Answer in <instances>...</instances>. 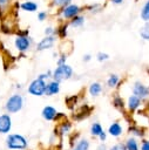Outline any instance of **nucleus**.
Segmentation results:
<instances>
[{"label": "nucleus", "instance_id": "nucleus-36", "mask_svg": "<svg viewBox=\"0 0 149 150\" xmlns=\"http://www.w3.org/2000/svg\"><path fill=\"white\" fill-rule=\"evenodd\" d=\"M106 138H107V134H106V132H104V130H103V131L99 135V139H100L101 142H104V141H106Z\"/></svg>", "mask_w": 149, "mask_h": 150}, {"label": "nucleus", "instance_id": "nucleus-1", "mask_svg": "<svg viewBox=\"0 0 149 150\" xmlns=\"http://www.w3.org/2000/svg\"><path fill=\"white\" fill-rule=\"evenodd\" d=\"M73 74H74V70H73L72 66L63 63V64L56 66V68L52 71V79L61 83L62 81H67V80L72 79Z\"/></svg>", "mask_w": 149, "mask_h": 150}, {"label": "nucleus", "instance_id": "nucleus-5", "mask_svg": "<svg viewBox=\"0 0 149 150\" xmlns=\"http://www.w3.org/2000/svg\"><path fill=\"white\" fill-rule=\"evenodd\" d=\"M14 47L19 53H26L32 48L33 39L28 34H19L14 38Z\"/></svg>", "mask_w": 149, "mask_h": 150}, {"label": "nucleus", "instance_id": "nucleus-26", "mask_svg": "<svg viewBox=\"0 0 149 150\" xmlns=\"http://www.w3.org/2000/svg\"><path fill=\"white\" fill-rule=\"evenodd\" d=\"M70 128H72L70 122H62V123H61V125H60V129H59L60 135H61V136H65L66 134H68V132H69Z\"/></svg>", "mask_w": 149, "mask_h": 150}, {"label": "nucleus", "instance_id": "nucleus-16", "mask_svg": "<svg viewBox=\"0 0 149 150\" xmlns=\"http://www.w3.org/2000/svg\"><path fill=\"white\" fill-rule=\"evenodd\" d=\"M103 7H104V6H103L102 4H100V2H92V4L86 5L83 9H86V11H87L88 13H90V14L96 15V14H99V13H101V12L103 11Z\"/></svg>", "mask_w": 149, "mask_h": 150}, {"label": "nucleus", "instance_id": "nucleus-2", "mask_svg": "<svg viewBox=\"0 0 149 150\" xmlns=\"http://www.w3.org/2000/svg\"><path fill=\"white\" fill-rule=\"evenodd\" d=\"M82 11H83V8L80 5L74 4V2H70V4H68L65 7H62V8L59 9V16H60V19L62 21H69L75 15L82 13Z\"/></svg>", "mask_w": 149, "mask_h": 150}, {"label": "nucleus", "instance_id": "nucleus-40", "mask_svg": "<svg viewBox=\"0 0 149 150\" xmlns=\"http://www.w3.org/2000/svg\"><path fill=\"white\" fill-rule=\"evenodd\" d=\"M107 1H108V0H107Z\"/></svg>", "mask_w": 149, "mask_h": 150}, {"label": "nucleus", "instance_id": "nucleus-37", "mask_svg": "<svg viewBox=\"0 0 149 150\" xmlns=\"http://www.w3.org/2000/svg\"><path fill=\"white\" fill-rule=\"evenodd\" d=\"M90 60H92V55L90 54H84L83 57H82V61L83 62H89Z\"/></svg>", "mask_w": 149, "mask_h": 150}, {"label": "nucleus", "instance_id": "nucleus-22", "mask_svg": "<svg viewBox=\"0 0 149 150\" xmlns=\"http://www.w3.org/2000/svg\"><path fill=\"white\" fill-rule=\"evenodd\" d=\"M70 2H73V0H50L49 5H50V7H53V8L60 9V8L65 7L66 5H68V4H70Z\"/></svg>", "mask_w": 149, "mask_h": 150}, {"label": "nucleus", "instance_id": "nucleus-19", "mask_svg": "<svg viewBox=\"0 0 149 150\" xmlns=\"http://www.w3.org/2000/svg\"><path fill=\"white\" fill-rule=\"evenodd\" d=\"M102 89L103 88H102V84L100 82H93L88 88V93L92 96H99L102 93Z\"/></svg>", "mask_w": 149, "mask_h": 150}, {"label": "nucleus", "instance_id": "nucleus-34", "mask_svg": "<svg viewBox=\"0 0 149 150\" xmlns=\"http://www.w3.org/2000/svg\"><path fill=\"white\" fill-rule=\"evenodd\" d=\"M109 150H127V149H126V145H124V144H122V143H117V144L113 145Z\"/></svg>", "mask_w": 149, "mask_h": 150}, {"label": "nucleus", "instance_id": "nucleus-33", "mask_svg": "<svg viewBox=\"0 0 149 150\" xmlns=\"http://www.w3.org/2000/svg\"><path fill=\"white\" fill-rule=\"evenodd\" d=\"M67 63V55L66 54H61L59 57H56V66Z\"/></svg>", "mask_w": 149, "mask_h": 150}, {"label": "nucleus", "instance_id": "nucleus-7", "mask_svg": "<svg viewBox=\"0 0 149 150\" xmlns=\"http://www.w3.org/2000/svg\"><path fill=\"white\" fill-rule=\"evenodd\" d=\"M55 42H56V35H45L35 45V49H36V52H43V50L50 49L54 47Z\"/></svg>", "mask_w": 149, "mask_h": 150}, {"label": "nucleus", "instance_id": "nucleus-28", "mask_svg": "<svg viewBox=\"0 0 149 150\" xmlns=\"http://www.w3.org/2000/svg\"><path fill=\"white\" fill-rule=\"evenodd\" d=\"M109 54L108 53H104V52H99L97 54H96V60L99 61V62H106V61H108L109 60Z\"/></svg>", "mask_w": 149, "mask_h": 150}, {"label": "nucleus", "instance_id": "nucleus-6", "mask_svg": "<svg viewBox=\"0 0 149 150\" xmlns=\"http://www.w3.org/2000/svg\"><path fill=\"white\" fill-rule=\"evenodd\" d=\"M46 84H47V81L46 80L40 79V77H36V79H34L29 83V86L27 88V91H28V94H31L33 96H38V97L39 96H42V95H45Z\"/></svg>", "mask_w": 149, "mask_h": 150}, {"label": "nucleus", "instance_id": "nucleus-38", "mask_svg": "<svg viewBox=\"0 0 149 150\" xmlns=\"http://www.w3.org/2000/svg\"><path fill=\"white\" fill-rule=\"evenodd\" d=\"M108 1H109V2H111L113 5H116V6H118V5H122L124 0H108Z\"/></svg>", "mask_w": 149, "mask_h": 150}, {"label": "nucleus", "instance_id": "nucleus-18", "mask_svg": "<svg viewBox=\"0 0 149 150\" xmlns=\"http://www.w3.org/2000/svg\"><path fill=\"white\" fill-rule=\"evenodd\" d=\"M140 19L143 22H149V0H145L140 9Z\"/></svg>", "mask_w": 149, "mask_h": 150}, {"label": "nucleus", "instance_id": "nucleus-12", "mask_svg": "<svg viewBox=\"0 0 149 150\" xmlns=\"http://www.w3.org/2000/svg\"><path fill=\"white\" fill-rule=\"evenodd\" d=\"M84 21H86V16L82 13H80V14L75 15L73 19H70L68 21V23H69V27L70 28L76 29V28H81L84 25Z\"/></svg>", "mask_w": 149, "mask_h": 150}, {"label": "nucleus", "instance_id": "nucleus-20", "mask_svg": "<svg viewBox=\"0 0 149 150\" xmlns=\"http://www.w3.org/2000/svg\"><path fill=\"white\" fill-rule=\"evenodd\" d=\"M138 34L142 40L149 42V22H143V25L140 27Z\"/></svg>", "mask_w": 149, "mask_h": 150}, {"label": "nucleus", "instance_id": "nucleus-3", "mask_svg": "<svg viewBox=\"0 0 149 150\" xmlns=\"http://www.w3.org/2000/svg\"><path fill=\"white\" fill-rule=\"evenodd\" d=\"M23 107V97L21 94H13L9 96L5 103V109L8 114L19 112Z\"/></svg>", "mask_w": 149, "mask_h": 150}, {"label": "nucleus", "instance_id": "nucleus-30", "mask_svg": "<svg viewBox=\"0 0 149 150\" xmlns=\"http://www.w3.org/2000/svg\"><path fill=\"white\" fill-rule=\"evenodd\" d=\"M43 34L45 35H56V27H53V26H47L43 30Z\"/></svg>", "mask_w": 149, "mask_h": 150}, {"label": "nucleus", "instance_id": "nucleus-27", "mask_svg": "<svg viewBox=\"0 0 149 150\" xmlns=\"http://www.w3.org/2000/svg\"><path fill=\"white\" fill-rule=\"evenodd\" d=\"M13 0H0V13L4 14L8 11V8L11 7Z\"/></svg>", "mask_w": 149, "mask_h": 150}, {"label": "nucleus", "instance_id": "nucleus-31", "mask_svg": "<svg viewBox=\"0 0 149 150\" xmlns=\"http://www.w3.org/2000/svg\"><path fill=\"white\" fill-rule=\"evenodd\" d=\"M129 131L133 134V135H135V136H138V137H143V132H142V130L140 129V128H137V127H130L129 128Z\"/></svg>", "mask_w": 149, "mask_h": 150}, {"label": "nucleus", "instance_id": "nucleus-29", "mask_svg": "<svg viewBox=\"0 0 149 150\" xmlns=\"http://www.w3.org/2000/svg\"><path fill=\"white\" fill-rule=\"evenodd\" d=\"M113 103H114V105H115L117 109H123V107H124V102H123L122 97H120V96H116V97H114V101H113Z\"/></svg>", "mask_w": 149, "mask_h": 150}, {"label": "nucleus", "instance_id": "nucleus-25", "mask_svg": "<svg viewBox=\"0 0 149 150\" xmlns=\"http://www.w3.org/2000/svg\"><path fill=\"white\" fill-rule=\"evenodd\" d=\"M102 131H103V128H102V125H101L100 123L95 122V123H93V124L90 125V134H92L93 136L99 137V135H100Z\"/></svg>", "mask_w": 149, "mask_h": 150}, {"label": "nucleus", "instance_id": "nucleus-21", "mask_svg": "<svg viewBox=\"0 0 149 150\" xmlns=\"http://www.w3.org/2000/svg\"><path fill=\"white\" fill-rule=\"evenodd\" d=\"M120 83V76L117 74H110L107 79V87L108 88H115Z\"/></svg>", "mask_w": 149, "mask_h": 150}, {"label": "nucleus", "instance_id": "nucleus-9", "mask_svg": "<svg viewBox=\"0 0 149 150\" xmlns=\"http://www.w3.org/2000/svg\"><path fill=\"white\" fill-rule=\"evenodd\" d=\"M12 129V118L8 114L0 115V134H8Z\"/></svg>", "mask_w": 149, "mask_h": 150}, {"label": "nucleus", "instance_id": "nucleus-35", "mask_svg": "<svg viewBox=\"0 0 149 150\" xmlns=\"http://www.w3.org/2000/svg\"><path fill=\"white\" fill-rule=\"evenodd\" d=\"M141 150H149V139H144L141 144Z\"/></svg>", "mask_w": 149, "mask_h": 150}, {"label": "nucleus", "instance_id": "nucleus-24", "mask_svg": "<svg viewBox=\"0 0 149 150\" xmlns=\"http://www.w3.org/2000/svg\"><path fill=\"white\" fill-rule=\"evenodd\" d=\"M126 149L127 150H140L138 149V144H137V141H136V138H134V137H129L128 139H127V142H126Z\"/></svg>", "mask_w": 149, "mask_h": 150}, {"label": "nucleus", "instance_id": "nucleus-14", "mask_svg": "<svg viewBox=\"0 0 149 150\" xmlns=\"http://www.w3.org/2000/svg\"><path fill=\"white\" fill-rule=\"evenodd\" d=\"M56 114H57L56 109H55L54 107H52V105H46V107L42 109V112H41L42 117H43L46 121H54L55 117H56Z\"/></svg>", "mask_w": 149, "mask_h": 150}, {"label": "nucleus", "instance_id": "nucleus-11", "mask_svg": "<svg viewBox=\"0 0 149 150\" xmlns=\"http://www.w3.org/2000/svg\"><path fill=\"white\" fill-rule=\"evenodd\" d=\"M60 91V82L50 79L47 84H46V90H45V95L47 96H53V95H56L59 94Z\"/></svg>", "mask_w": 149, "mask_h": 150}, {"label": "nucleus", "instance_id": "nucleus-10", "mask_svg": "<svg viewBox=\"0 0 149 150\" xmlns=\"http://www.w3.org/2000/svg\"><path fill=\"white\" fill-rule=\"evenodd\" d=\"M19 8L27 13H35L39 9V5L33 0H23L22 2L19 4Z\"/></svg>", "mask_w": 149, "mask_h": 150}, {"label": "nucleus", "instance_id": "nucleus-8", "mask_svg": "<svg viewBox=\"0 0 149 150\" xmlns=\"http://www.w3.org/2000/svg\"><path fill=\"white\" fill-rule=\"evenodd\" d=\"M131 90H133V94H134V95L138 96V97L142 98V100L149 96V87H147L145 84H143V83L140 82V81H136V82L133 84Z\"/></svg>", "mask_w": 149, "mask_h": 150}, {"label": "nucleus", "instance_id": "nucleus-4", "mask_svg": "<svg viewBox=\"0 0 149 150\" xmlns=\"http://www.w3.org/2000/svg\"><path fill=\"white\" fill-rule=\"evenodd\" d=\"M6 146L11 150H22L27 148V139L19 134H11L6 138Z\"/></svg>", "mask_w": 149, "mask_h": 150}, {"label": "nucleus", "instance_id": "nucleus-23", "mask_svg": "<svg viewBox=\"0 0 149 150\" xmlns=\"http://www.w3.org/2000/svg\"><path fill=\"white\" fill-rule=\"evenodd\" d=\"M89 141L88 139H86V138H82V139H80L76 144H75V146L73 148V150H89Z\"/></svg>", "mask_w": 149, "mask_h": 150}, {"label": "nucleus", "instance_id": "nucleus-32", "mask_svg": "<svg viewBox=\"0 0 149 150\" xmlns=\"http://www.w3.org/2000/svg\"><path fill=\"white\" fill-rule=\"evenodd\" d=\"M47 18H48V12H46V11H39V12H38V20H39L40 22L46 21Z\"/></svg>", "mask_w": 149, "mask_h": 150}, {"label": "nucleus", "instance_id": "nucleus-17", "mask_svg": "<svg viewBox=\"0 0 149 150\" xmlns=\"http://www.w3.org/2000/svg\"><path fill=\"white\" fill-rule=\"evenodd\" d=\"M122 132H123V128L118 122L111 123L109 125V128H108V134L110 136H113V137H118V136L122 135Z\"/></svg>", "mask_w": 149, "mask_h": 150}, {"label": "nucleus", "instance_id": "nucleus-13", "mask_svg": "<svg viewBox=\"0 0 149 150\" xmlns=\"http://www.w3.org/2000/svg\"><path fill=\"white\" fill-rule=\"evenodd\" d=\"M141 103H142V98H140L138 96H136L134 94L130 95L127 100V107H128L129 111H135L141 105Z\"/></svg>", "mask_w": 149, "mask_h": 150}, {"label": "nucleus", "instance_id": "nucleus-39", "mask_svg": "<svg viewBox=\"0 0 149 150\" xmlns=\"http://www.w3.org/2000/svg\"><path fill=\"white\" fill-rule=\"evenodd\" d=\"M96 150H107V148H106V145L104 144H100L99 146H97V149Z\"/></svg>", "mask_w": 149, "mask_h": 150}, {"label": "nucleus", "instance_id": "nucleus-15", "mask_svg": "<svg viewBox=\"0 0 149 150\" xmlns=\"http://www.w3.org/2000/svg\"><path fill=\"white\" fill-rule=\"evenodd\" d=\"M68 29H69V23L68 21H62L57 27H56V36L59 39H66L68 35Z\"/></svg>", "mask_w": 149, "mask_h": 150}]
</instances>
